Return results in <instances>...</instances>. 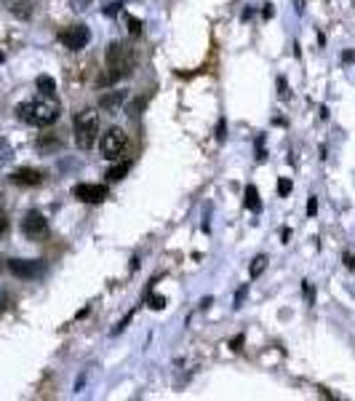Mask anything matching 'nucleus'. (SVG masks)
<instances>
[{
	"mask_svg": "<svg viewBox=\"0 0 355 401\" xmlns=\"http://www.w3.org/2000/svg\"><path fill=\"white\" fill-rule=\"evenodd\" d=\"M8 270L17 279H38V276H43L46 265L40 260H11L8 262Z\"/></svg>",
	"mask_w": 355,
	"mask_h": 401,
	"instance_id": "0eeeda50",
	"label": "nucleus"
},
{
	"mask_svg": "<svg viewBox=\"0 0 355 401\" xmlns=\"http://www.w3.org/2000/svg\"><path fill=\"white\" fill-rule=\"evenodd\" d=\"M129 30H131V35H139V33H142V24H139L134 17H129Z\"/></svg>",
	"mask_w": 355,
	"mask_h": 401,
	"instance_id": "a211bd4d",
	"label": "nucleus"
},
{
	"mask_svg": "<svg viewBox=\"0 0 355 401\" xmlns=\"http://www.w3.org/2000/svg\"><path fill=\"white\" fill-rule=\"evenodd\" d=\"M3 305H6V289L0 286V308H3Z\"/></svg>",
	"mask_w": 355,
	"mask_h": 401,
	"instance_id": "b1692460",
	"label": "nucleus"
},
{
	"mask_svg": "<svg viewBox=\"0 0 355 401\" xmlns=\"http://www.w3.org/2000/svg\"><path fill=\"white\" fill-rule=\"evenodd\" d=\"M88 40H91V30L85 27V24H69L65 27L62 33H59V43L69 49V51H81L88 46Z\"/></svg>",
	"mask_w": 355,
	"mask_h": 401,
	"instance_id": "39448f33",
	"label": "nucleus"
},
{
	"mask_svg": "<svg viewBox=\"0 0 355 401\" xmlns=\"http://www.w3.org/2000/svg\"><path fill=\"white\" fill-rule=\"evenodd\" d=\"M3 59H6V56H3V51H0V62H3Z\"/></svg>",
	"mask_w": 355,
	"mask_h": 401,
	"instance_id": "a878e982",
	"label": "nucleus"
},
{
	"mask_svg": "<svg viewBox=\"0 0 355 401\" xmlns=\"http://www.w3.org/2000/svg\"><path fill=\"white\" fill-rule=\"evenodd\" d=\"M150 308H155V311H163V308H166V300H163V297H150Z\"/></svg>",
	"mask_w": 355,
	"mask_h": 401,
	"instance_id": "dca6fc26",
	"label": "nucleus"
},
{
	"mask_svg": "<svg viewBox=\"0 0 355 401\" xmlns=\"http://www.w3.org/2000/svg\"><path fill=\"white\" fill-rule=\"evenodd\" d=\"M11 182H14V185H22V188H35V185L43 182V174L35 172V169H19V172L11 174Z\"/></svg>",
	"mask_w": 355,
	"mask_h": 401,
	"instance_id": "1a4fd4ad",
	"label": "nucleus"
},
{
	"mask_svg": "<svg viewBox=\"0 0 355 401\" xmlns=\"http://www.w3.org/2000/svg\"><path fill=\"white\" fill-rule=\"evenodd\" d=\"M129 172H131V161H123V163L113 166V169L107 172V179H110V182H118V179H123Z\"/></svg>",
	"mask_w": 355,
	"mask_h": 401,
	"instance_id": "9b49d317",
	"label": "nucleus"
},
{
	"mask_svg": "<svg viewBox=\"0 0 355 401\" xmlns=\"http://www.w3.org/2000/svg\"><path fill=\"white\" fill-rule=\"evenodd\" d=\"M246 206H249L251 211L262 209V204H259V193H256V188H254V185H249V188H246Z\"/></svg>",
	"mask_w": 355,
	"mask_h": 401,
	"instance_id": "f8f14e48",
	"label": "nucleus"
},
{
	"mask_svg": "<svg viewBox=\"0 0 355 401\" xmlns=\"http://www.w3.org/2000/svg\"><path fill=\"white\" fill-rule=\"evenodd\" d=\"M14 14H17V17H30V3H17V8H14Z\"/></svg>",
	"mask_w": 355,
	"mask_h": 401,
	"instance_id": "2eb2a0df",
	"label": "nucleus"
},
{
	"mask_svg": "<svg viewBox=\"0 0 355 401\" xmlns=\"http://www.w3.org/2000/svg\"><path fill=\"white\" fill-rule=\"evenodd\" d=\"M11 158H14V150H11V145H8L6 140H0V166H6Z\"/></svg>",
	"mask_w": 355,
	"mask_h": 401,
	"instance_id": "ddd939ff",
	"label": "nucleus"
},
{
	"mask_svg": "<svg viewBox=\"0 0 355 401\" xmlns=\"http://www.w3.org/2000/svg\"><path fill=\"white\" fill-rule=\"evenodd\" d=\"M35 86L40 94H46V97H53V91H56V81L49 78V75H38V81H35Z\"/></svg>",
	"mask_w": 355,
	"mask_h": 401,
	"instance_id": "9d476101",
	"label": "nucleus"
},
{
	"mask_svg": "<svg viewBox=\"0 0 355 401\" xmlns=\"http://www.w3.org/2000/svg\"><path fill=\"white\" fill-rule=\"evenodd\" d=\"M22 233H24L27 238H33V241L46 238V236H49V222H46V217H43L40 211H27L24 220H22Z\"/></svg>",
	"mask_w": 355,
	"mask_h": 401,
	"instance_id": "423d86ee",
	"label": "nucleus"
},
{
	"mask_svg": "<svg viewBox=\"0 0 355 401\" xmlns=\"http://www.w3.org/2000/svg\"><path fill=\"white\" fill-rule=\"evenodd\" d=\"M101 147V156L107 158V161H118L123 153H126V147H129V137H126V131L123 129H110L99 142Z\"/></svg>",
	"mask_w": 355,
	"mask_h": 401,
	"instance_id": "20e7f679",
	"label": "nucleus"
},
{
	"mask_svg": "<svg viewBox=\"0 0 355 401\" xmlns=\"http://www.w3.org/2000/svg\"><path fill=\"white\" fill-rule=\"evenodd\" d=\"M345 265H347V270H355V257H353V254H345Z\"/></svg>",
	"mask_w": 355,
	"mask_h": 401,
	"instance_id": "aec40b11",
	"label": "nucleus"
},
{
	"mask_svg": "<svg viewBox=\"0 0 355 401\" xmlns=\"http://www.w3.org/2000/svg\"><path fill=\"white\" fill-rule=\"evenodd\" d=\"M6 230H8V220H6V217H0V236H6Z\"/></svg>",
	"mask_w": 355,
	"mask_h": 401,
	"instance_id": "412c9836",
	"label": "nucleus"
},
{
	"mask_svg": "<svg viewBox=\"0 0 355 401\" xmlns=\"http://www.w3.org/2000/svg\"><path fill=\"white\" fill-rule=\"evenodd\" d=\"M240 343H243V337H240V334H238L236 340H233V350H240Z\"/></svg>",
	"mask_w": 355,
	"mask_h": 401,
	"instance_id": "5701e85b",
	"label": "nucleus"
},
{
	"mask_svg": "<svg viewBox=\"0 0 355 401\" xmlns=\"http://www.w3.org/2000/svg\"><path fill=\"white\" fill-rule=\"evenodd\" d=\"M75 145L81 147V150H91L94 147V142L99 137V113L97 110H81L78 115H75Z\"/></svg>",
	"mask_w": 355,
	"mask_h": 401,
	"instance_id": "7ed1b4c3",
	"label": "nucleus"
},
{
	"mask_svg": "<svg viewBox=\"0 0 355 401\" xmlns=\"http://www.w3.org/2000/svg\"><path fill=\"white\" fill-rule=\"evenodd\" d=\"M220 140H224V121H220V134H217Z\"/></svg>",
	"mask_w": 355,
	"mask_h": 401,
	"instance_id": "393cba45",
	"label": "nucleus"
},
{
	"mask_svg": "<svg viewBox=\"0 0 355 401\" xmlns=\"http://www.w3.org/2000/svg\"><path fill=\"white\" fill-rule=\"evenodd\" d=\"M315 211H318V201H315V195H310V201H307V214L313 217Z\"/></svg>",
	"mask_w": 355,
	"mask_h": 401,
	"instance_id": "6ab92c4d",
	"label": "nucleus"
},
{
	"mask_svg": "<svg viewBox=\"0 0 355 401\" xmlns=\"http://www.w3.org/2000/svg\"><path fill=\"white\" fill-rule=\"evenodd\" d=\"M265 257H262V254H259V257H256V260H254V265H251V279H256V276H259V273H262V270H265Z\"/></svg>",
	"mask_w": 355,
	"mask_h": 401,
	"instance_id": "4468645a",
	"label": "nucleus"
},
{
	"mask_svg": "<svg viewBox=\"0 0 355 401\" xmlns=\"http://www.w3.org/2000/svg\"><path fill=\"white\" fill-rule=\"evenodd\" d=\"M288 193H291V182H288V179H281V182H278V195H288Z\"/></svg>",
	"mask_w": 355,
	"mask_h": 401,
	"instance_id": "f3484780",
	"label": "nucleus"
},
{
	"mask_svg": "<svg viewBox=\"0 0 355 401\" xmlns=\"http://www.w3.org/2000/svg\"><path fill=\"white\" fill-rule=\"evenodd\" d=\"M262 14H265V19H270L272 14H275V8H272L270 3H267V6H265V11H262Z\"/></svg>",
	"mask_w": 355,
	"mask_h": 401,
	"instance_id": "4be33fe9",
	"label": "nucleus"
},
{
	"mask_svg": "<svg viewBox=\"0 0 355 401\" xmlns=\"http://www.w3.org/2000/svg\"><path fill=\"white\" fill-rule=\"evenodd\" d=\"M19 121L30 123V126H51V123L59 118V102L53 97H46L40 94L38 99H30V102H22L17 107Z\"/></svg>",
	"mask_w": 355,
	"mask_h": 401,
	"instance_id": "f257e3e1",
	"label": "nucleus"
},
{
	"mask_svg": "<svg viewBox=\"0 0 355 401\" xmlns=\"http://www.w3.org/2000/svg\"><path fill=\"white\" fill-rule=\"evenodd\" d=\"M134 51L126 46V43H110L107 46V83H113V81H120V78H126V75H131L134 72Z\"/></svg>",
	"mask_w": 355,
	"mask_h": 401,
	"instance_id": "f03ea898",
	"label": "nucleus"
},
{
	"mask_svg": "<svg viewBox=\"0 0 355 401\" xmlns=\"http://www.w3.org/2000/svg\"><path fill=\"white\" fill-rule=\"evenodd\" d=\"M72 195L83 204H101L107 198V188L104 185H91V182H81L72 188Z\"/></svg>",
	"mask_w": 355,
	"mask_h": 401,
	"instance_id": "6e6552de",
	"label": "nucleus"
}]
</instances>
